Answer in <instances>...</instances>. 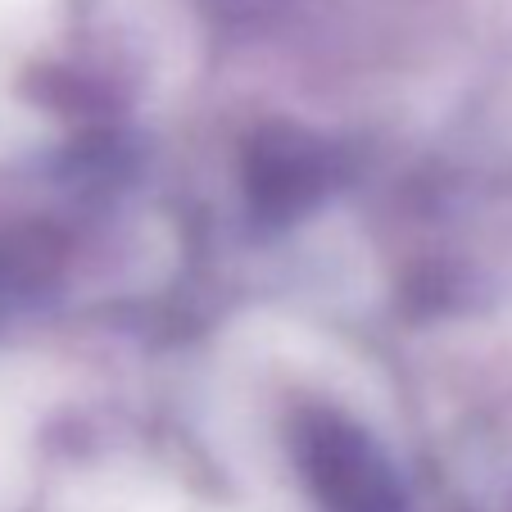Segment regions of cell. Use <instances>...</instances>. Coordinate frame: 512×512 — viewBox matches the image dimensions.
<instances>
[{"label": "cell", "instance_id": "6da1fadb", "mask_svg": "<svg viewBox=\"0 0 512 512\" xmlns=\"http://www.w3.org/2000/svg\"><path fill=\"white\" fill-rule=\"evenodd\" d=\"M300 463L313 494L331 512H404L390 463L358 426L340 417H309L300 431Z\"/></svg>", "mask_w": 512, "mask_h": 512}, {"label": "cell", "instance_id": "7a4b0ae2", "mask_svg": "<svg viewBox=\"0 0 512 512\" xmlns=\"http://www.w3.org/2000/svg\"><path fill=\"white\" fill-rule=\"evenodd\" d=\"M336 177V155L327 141H313L304 132H263L250 145V200L268 218H286L313 204Z\"/></svg>", "mask_w": 512, "mask_h": 512}]
</instances>
